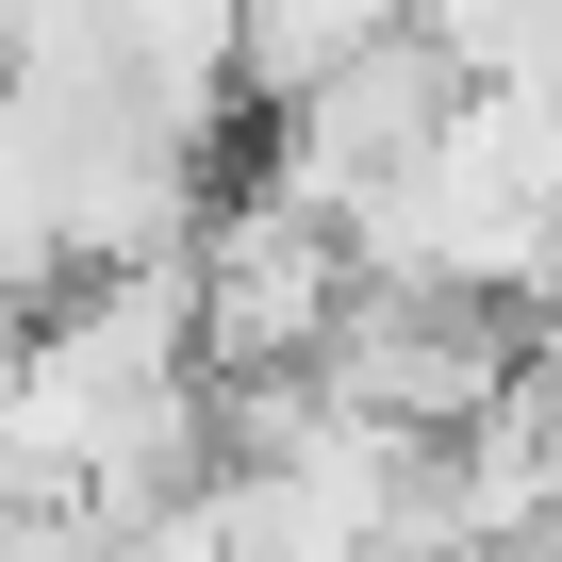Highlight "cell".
Segmentation results:
<instances>
[{
	"instance_id": "obj_1",
	"label": "cell",
	"mask_w": 562,
	"mask_h": 562,
	"mask_svg": "<svg viewBox=\"0 0 562 562\" xmlns=\"http://www.w3.org/2000/svg\"><path fill=\"white\" fill-rule=\"evenodd\" d=\"M182 281H199V364H215L232 397H265V381H315L331 331L364 315V232L315 215L299 182L232 166V199H215V232L182 248Z\"/></svg>"
},
{
	"instance_id": "obj_2",
	"label": "cell",
	"mask_w": 562,
	"mask_h": 562,
	"mask_svg": "<svg viewBox=\"0 0 562 562\" xmlns=\"http://www.w3.org/2000/svg\"><path fill=\"white\" fill-rule=\"evenodd\" d=\"M414 34H430V0H248V100L281 116V100H315V83H348V67L414 50Z\"/></svg>"
},
{
	"instance_id": "obj_3",
	"label": "cell",
	"mask_w": 562,
	"mask_h": 562,
	"mask_svg": "<svg viewBox=\"0 0 562 562\" xmlns=\"http://www.w3.org/2000/svg\"><path fill=\"white\" fill-rule=\"evenodd\" d=\"M34 315H50V299H18V281H0V414H18V364H34Z\"/></svg>"
}]
</instances>
